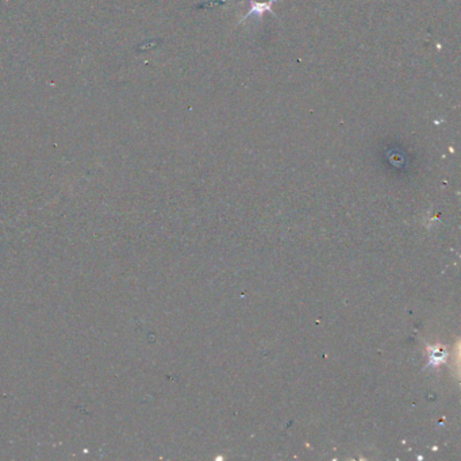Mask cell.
Instances as JSON below:
<instances>
[{
	"instance_id": "obj_1",
	"label": "cell",
	"mask_w": 461,
	"mask_h": 461,
	"mask_svg": "<svg viewBox=\"0 0 461 461\" xmlns=\"http://www.w3.org/2000/svg\"><path fill=\"white\" fill-rule=\"evenodd\" d=\"M276 0H251V10L248 14L244 15V18L239 21V23H242L245 19H248L251 15L257 16L259 19L263 18V15L266 13H272L273 15V10H272V6Z\"/></svg>"
}]
</instances>
